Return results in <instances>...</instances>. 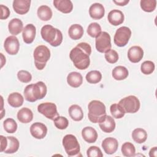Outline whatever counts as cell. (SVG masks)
<instances>
[{"label":"cell","instance_id":"17","mask_svg":"<svg viewBox=\"0 0 157 157\" xmlns=\"http://www.w3.org/2000/svg\"><path fill=\"white\" fill-rule=\"evenodd\" d=\"M107 19L109 22L113 25L118 26L123 23L124 19L123 13L117 9H114L109 12L107 15Z\"/></svg>","mask_w":157,"mask_h":157},{"label":"cell","instance_id":"28","mask_svg":"<svg viewBox=\"0 0 157 157\" xmlns=\"http://www.w3.org/2000/svg\"><path fill=\"white\" fill-rule=\"evenodd\" d=\"M83 27L78 24L72 25L68 30V34L71 39L73 40H78L83 35Z\"/></svg>","mask_w":157,"mask_h":157},{"label":"cell","instance_id":"12","mask_svg":"<svg viewBox=\"0 0 157 157\" xmlns=\"http://www.w3.org/2000/svg\"><path fill=\"white\" fill-rule=\"evenodd\" d=\"M31 134L37 139H44L47 133V128L42 123L36 122L30 127Z\"/></svg>","mask_w":157,"mask_h":157},{"label":"cell","instance_id":"1","mask_svg":"<svg viewBox=\"0 0 157 157\" xmlns=\"http://www.w3.org/2000/svg\"><path fill=\"white\" fill-rule=\"evenodd\" d=\"M91 53L90 45L86 42H80L71 50L69 58L76 68L84 70L90 66Z\"/></svg>","mask_w":157,"mask_h":157},{"label":"cell","instance_id":"22","mask_svg":"<svg viewBox=\"0 0 157 157\" xmlns=\"http://www.w3.org/2000/svg\"><path fill=\"white\" fill-rule=\"evenodd\" d=\"M8 28L10 33L13 36L20 34L23 29V24L21 20L15 18L12 19L8 25Z\"/></svg>","mask_w":157,"mask_h":157},{"label":"cell","instance_id":"39","mask_svg":"<svg viewBox=\"0 0 157 157\" xmlns=\"http://www.w3.org/2000/svg\"><path fill=\"white\" fill-rule=\"evenodd\" d=\"M53 121L56 128L59 129H65L69 125V121L67 119L63 116L59 115L53 120Z\"/></svg>","mask_w":157,"mask_h":157},{"label":"cell","instance_id":"35","mask_svg":"<svg viewBox=\"0 0 157 157\" xmlns=\"http://www.w3.org/2000/svg\"><path fill=\"white\" fill-rule=\"evenodd\" d=\"M140 7L146 12H153L156 6V0H141L140 2Z\"/></svg>","mask_w":157,"mask_h":157},{"label":"cell","instance_id":"23","mask_svg":"<svg viewBox=\"0 0 157 157\" xmlns=\"http://www.w3.org/2000/svg\"><path fill=\"white\" fill-rule=\"evenodd\" d=\"M67 82L71 86L78 88L83 83L82 75L79 72H72L67 75Z\"/></svg>","mask_w":157,"mask_h":157},{"label":"cell","instance_id":"24","mask_svg":"<svg viewBox=\"0 0 157 157\" xmlns=\"http://www.w3.org/2000/svg\"><path fill=\"white\" fill-rule=\"evenodd\" d=\"M17 118L22 123H28L33 120V112L28 108L23 107L18 112Z\"/></svg>","mask_w":157,"mask_h":157},{"label":"cell","instance_id":"16","mask_svg":"<svg viewBox=\"0 0 157 157\" xmlns=\"http://www.w3.org/2000/svg\"><path fill=\"white\" fill-rule=\"evenodd\" d=\"M36 28L33 24H28L23 29L22 36L23 41L28 44H31L36 37Z\"/></svg>","mask_w":157,"mask_h":157},{"label":"cell","instance_id":"11","mask_svg":"<svg viewBox=\"0 0 157 157\" xmlns=\"http://www.w3.org/2000/svg\"><path fill=\"white\" fill-rule=\"evenodd\" d=\"M4 48L6 52L10 55L17 54L20 48V43L18 39L15 36L7 37L4 41Z\"/></svg>","mask_w":157,"mask_h":157},{"label":"cell","instance_id":"31","mask_svg":"<svg viewBox=\"0 0 157 157\" xmlns=\"http://www.w3.org/2000/svg\"><path fill=\"white\" fill-rule=\"evenodd\" d=\"M132 138L134 142L137 144L145 142L147 139V133L142 128H136L132 132Z\"/></svg>","mask_w":157,"mask_h":157},{"label":"cell","instance_id":"26","mask_svg":"<svg viewBox=\"0 0 157 157\" xmlns=\"http://www.w3.org/2000/svg\"><path fill=\"white\" fill-rule=\"evenodd\" d=\"M7 101L9 104L15 108L19 107L21 106L23 104L24 98L23 96L17 92H14L10 93L7 98Z\"/></svg>","mask_w":157,"mask_h":157},{"label":"cell","instance_id":"44","mask_svg":"<svg viewBox=\"0 0 157 157\" xmlns=\"http://www.w3.org/2000/svg\"><path fill=\"white\" fill-rule=\"evenodd\" d=\"M0 140H1V151L4 152L7 147V137L1 136Z\"/></svg>","mask_w":157,"mask_h":157},{"label":"cell","instance_id":"33","mask_svg":"<svg viewBox=\"0 0 157 157\" xmlns=\"http://www.w3.org/2000/svg\"><path fill=\"white\" fill-rule=\"evenodd\" d=\"M121 153L123 156L127 157H131L135 156L136 148L134 145L129 142L124 143L121 146Z\"/></svg>","mask_w":157,"mask_h":157},{"label":"cell","instance_id":"21","mask_svg":"<svg viewBox=\"0 0 157 157\" xmlns=\"http://www.w3.org/2000/svg\"><path fill=\"white\" fill-rule=\"evenodd\" d=\"M82 136L83 139L90 144L95 142L98 139L97 131L91 126L85 127L82 131Z\"/></svg>","mask_w":157,"mask_h":157},{"label":"cell","instance_id":"45","mask_svg":"<svg viewBox=\"0 0 157 157\" xmlns=\"http://www.w3.org/2000/svg\"><path fill=\"white\" fill-rule=\"evenodd\" d=\"M113 2L116 4L117 6H124L125 5H126L129 1V0H121V1H113Z\"/></svg>","mask_w":157,"mask_h":157},{"label":"cell","instance_id":"3","mask_svg":"<svg viewBox=\"0 0 157 157\" xmlns=\"http://www.w3.org/2000/svg\"><path fill=\"white\" fill-rule=\"evenodd\" d=\"M40 34L42 39L53 47L59 46L63 41V34L61 31L50 25L42 26Z\"/></svg>","mask_w":157,"mask_h":157},{"label":"cell","instance_id":"5","mask_svg":"<svg viewBox=\"0 0 157 157\" xmlns=\"http://www.w3.org/2000/svg\"><path fill=\"white\" fill-rule=\"evenodd\" d=\"M33 56L36 67L38 70H42L50 58V51L47 46L40 45L34 49Z\"/></svg>","mask_w":157,"mask_h":157},{"label":"cell","instance_id":"10","mask_svg":"<svg viewBox=\"0 0 157 157\" xmlns=\"http://www.w3.org/2000/svg\"><path fill=\"white\" fill-rule=\"evenodd\" d=\"M37 110L42 115L51 120H54L59 116L56 105L53 102H47L40 104L37 106Z\"/></svg>","mask_w":157,"mask_h":157},{"label":"cell","instance_id":"25","mask_svg":"<svg viewBox=\"0 0 157 157\" xmlns=\"http://www.w3.org/2000/svg\"><path fill=\"white\" fill-rule=\"evenodd\" d=\"M20 143L18 140L13 136H7V147L4 150V153L7 154L14 153L19 148Z\"/></svg>","mask_w":157,"mask_h":157},{"label":"cell","instance_id":"43","mask_svg":"<svg viewBox=\"0 0 157 157\" xmlns=\"http://www.w3.org/2000/svg\"><path fill=\"white\" fill-rule=\"evenodd\" d=\"M1 7V20H6L7 19L9 15H10V10L9 9L2 4L0 6Z\"/></svg>","mask_w":157,"mask_h":157},{"label":"cell","instance_id":"4","mask_svg":"<svg viewBox=\"0 0 157 157\" xmlns=\"http://www.w3.org/2000/svg\"><path fill=\"white\" fill-rule=\"evenodd\" d=\"M88 117L90 121L93 123H98L106 116L105 106L98 100L91 101L88 105Z\"/></svg>","mask_w":157,"mask_h":157},{"label":"cell","instance_id":"34","mask_svg":"<svg viewBox=\"0 0 157 157\" xmlns=\"http://www.w3.org/2000/svg\"><path fill=\"white\" fill-rule=\"evenodd\" d=\"M110 111L113 117L117 119L123 118L126 113L122 107L118 104H112L110 107Z\"/></svg>","mask_w":157,"mask_h":157},{"label":"cell","instance_id":"42","mask_svg":"<svg viewBox=\"0 0 157 157\" xmlns=\"http://www.w3.org/2000/svg\"><path fill=\"white\" fill-rule=\"evenodd\" d=\"M86 155L89 157H102L103 154L101 149L96 146H91L86 151Z\"/></svg>","mask_w":157,"mask_h":157},{"label":"cell","instance_id":"40","mask_svg":"<svg viewBox=\"0 0 157 157\" xmlns=\"http://www.w3.org/2000/svg\"><path fill=\"white\" fill-rule=\"evenodd\" d=\"M105 60L111 64L115 63L118 60V53L112 49L109 50L105 53Z\"/></svg>","mask_w":157,"mask_h":157},{"label":"cell","instance_id":"6","mask_svg":"<svg viewBox=\"0 0 157 157\" xmlns=\"http://www.w3.org/2000/svg\"><path fill=\"white\" fill-rule=\"evenodd\" d=\"M63 145L69 156H77L80 151V147L76 137L72 134H67L63 139Z\"/></svg>","mask_w":157,"mask_h":157},{"label":"cell","instance_id":"7","mask_svg":"<svg viewBox=\"0 0 157 157\" xmlns=\"http://www.w3.org/2000/svg\"><path fill=\"white\" fill-rule=\"evenodd\" d=\"M120 104L125 113H134L137 112L140 106V101L139 99L133 95H130L121 99L119 102Z\"/></svg>","mask_w":157,"mask_h":157},{"label":"cell","instance_id":"36","mask_svg":"<svg viewBox=\"0 0 157 157\" xmlns=\"http://www.w3.org/2000/svg\"><path fill=\"white\" fill-rule=\"evenodd\" d=\"M4 130L7 133H14L17 129V124L13 118H7L3 122Z\"/></svg>","mask_w":157,"mask_h":157},{"label":"cell","instance_id":"20","mask_svg":"<svg viewBox=\"0 0 157 157\" xmlns=\"http://www.w3.org/2000/svg\"><path fill=\"white\" fill-rule=\"evenodd\" d=\"M53 3L56 9L62 13H68L72 11L73 4L70 0H55Z\"/></svg>","mask_w":157,"mask_h":157},{"label":"cell","instance_id":"29","mask_svg":"<svg viewBox=\"0 0 157 157\" xmlns=\"http://www.w3.org/2000/svg\"><path fill=\"white\" fill-rule=\"evenodd\" d=\"M37 14L40 20L42 21H48L52 17V10L47 6H40L37 11Z\"/></svg>","mask_w":157,"mask_h":157},{"label":"cell","instance_id":"9","mask_svg":"<svg viewBox=\"0 0 157 157\" xmlns=\"http://www.w3.org/2000/svg\"><path fill=\"white\" fill-rule=\"evenodd\" d=\"M111 38L109 34L105 31L96 37V48L100 53H105L111 49Z\"/></svg>","mask_w":157,"mask_h":157},{"label":"cell","instance_id":"19","mask_svg":"<svg viewBox=\"0 0 157 157\" xmlns=\"http://www.w3.org/2000/svg\"><path fill=\"white\" fill-rule=\"evenodd\" d=\"M99 126L103 132L110 133L115 128V121L111 116L106 115L104 118L99 123Z\"/></svg>","mask_w":157,"mask_h":157},{"label":"cell","instance_id":"32","mask_svg":"<svg viewBox=\"0 0 157 157\" xmlns=\"http://www.w3.org/2000/svg\"><path fill=\"white\" fill-rule=\"evenodd\" d=\"M102 79L101 73L96 70L90 71L86 75V80L89 83L96 84L99 83Z\"/></svg>","mask_w":157,"mask_h":157},{"label":"cell","instance_id":"30","mask_svg":"<svg viewBox=\"0 0 157 157\" xmlns=\"http://www.w3.org/2000/svg\"><path fill=\"white\" fill-rule=\"evenodd\" d=\"M112 77L117 80H123L128 76V71L124 66H118L112 70Z\"/></svg>","mask_w":157,"mask_h":157},{"label":"cell","instance_id":"13","mask_svg":"<svg viewBox=\"0 0 157 157\" xmlns=\"http://www.w3.org/2000/svg\"><path fill=\"white\" fill-rule=\"evenodd\" d=\"M101 145L105 153L112 155L117 151L118 143L117 140L113 137H107L103 140Z\"/></svg>","mask_w":157,"mask_h":157},{"label":"cell","instance_id":"2","mask_svg":"<svg viewBox=\"0 0 157 157\" xmlns=\"http://www.w3.org/2000/svg\"><path fill=\"white\" fill-rule=\"evenodd\" d=\"M47 86L43 82L27 85L24 90L25 99L29 102H34L43 99L47 94Z\"/></svg>","mask_w":157,"mask_h":157},{"label":"cell","instance_id":"46","mask_svg":"<svg viewBox=\"0 0 157 157\" xmlns=\"http://www.w3.org/2000/svg\"><path fill=\"white\" fill-rule=\"evenodd\" d=\"M156 153H157V148H156V147H154L150 149V150L149 151V156L150 157H153V156L156 157V156H157Z\"/></svg>","mask_w":157,"mask_h":157},{"label":"cell","instance_id":"38","mask_svg":"<svg viewBox=\"0 0 157 157\" xmlns=\"http://www.w3.org/2000/svg\"><path fill=\"white\" fill-rule=\"evenodd\" d=\"M155 66L151 61H145L143 62L140 66V71L145 75L152 74L155 71Z\"/></svg>","mask_w":157,"mask_h":157},{"label":"cell","instance_id":"41","mask_svg":"<svg viewBox=\"0 0 157 157\" xmlns=\"http://www.w3.org/2000/svg\"><path fill=\"white\" fill-rule=\"evenodd\" d=\"M17 77L18 80L23 83H28L32 79L31 74L27 71L21 70L17 73Z\"/></svg>","mask_w":157,"mask_h":157},{"label":"cell","instance_id":"15","mask_svg":"<svg viewBox=\"0 0 157 157\" xmlns=\"http://www.w3.org/2000/svg\"><path fill=\"white\" fill-rule=\"evenodd\" d=\"M144 56V50L139 46H132L128 50V58L129 60L133 63H136L139 62Z\"/></svg>","mask_w":157,"mask_h":157},{"label":"cell","instance_id":"18","mask_svg":"<svg viewBox=\"0 0 157 157\" xmlns=\"http://www.w3.org/2000/svg\"><path fill=\"white\" fill-rule=\"evenodd\" d=\"M105 9L103 6L100 3H94L93 4L89 9L90 16L94 20H99L104 16Z\"/></svg>","mask_w":157,"mask_h":157},{"label":"cell","instance_id":"14","mask_svg":"<svg viewBox=\"0 0 157 157\" xmlns=\"http://www.w3.org/2000/svg\"><path fill=\"white\" fill-rule=\"evenodd\" d=\"M31 2L30 0H14L12 4L13 9L17 13L24 15L28 12Z\"/></svg>","mask_w":157,"mask_h":157},{"label":"cell","instance_id":"27","mask_svg":"<svg viewBox=\"0 0 157 157\" xmlns=\"http://www.w3.org/2000/svg\"><path fill=\"white\" fill-rule=\"evenodd\" d=\"M69 114L70 117L75 121H81L83 118V112L80 106L73 104L69 108Z\"/></svg>","mask_w":157,"mask_h":157},{"label":"cell","instance_id":"37","mask_svg":"<svg viewBox=\"0 0 157 157\" xmlns=\"http://www.w3.org/2000/svg\"><path fill=\"white\" fill-rule=\"evenodd\" d=\"M101 33V26L96 22L90 23L87 28L88 34L92 37H96Z\"/></svg>","mask_w":157,"mask_h":157},{"label":"cell","instance_id":"8","mask_svg":"<svg viewBox=\"0 0 157 157\" xmlns=\"http://www.w3.org/2000/svg\"><path fill=\"white\" fill-rule=\"evenodd\" d=\"M131 36V29L126 26L119 28L114 35V43L120 47L126 45Z\"/></svg>","mask_w":157,"mask_h":157}]
</instances>
